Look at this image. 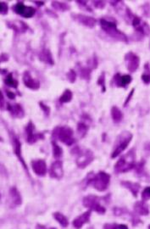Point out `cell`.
<instances>
[{"label": "cell", "instance_id": "obj_32", "mask_svg": "<svg viewBox=\"0 0 150 229\" xmlns=\"http://www.w3.org/2000/svg\"><path fill=\"white\" fill-rule=\"evenodd\" d=\"M67 77L69 79V81L70 82H74L76 81V77H77V74L76 71L74 70H70L69 72L67 73Z\"/></svg>", "mask_w": 150, "mask_h": 229}, {"label": "cell", "instance_id": "obj_10", "mask_svg": "<svg viewBox=\"0 0 150 229\" xmlns=\"http://www.w3.org/2000/svg\"><path fill=\"white\" fill-rule=\"evenodd\" d=\"M32 167L33 172L37 176H44L47 173V165L43 160H36L32 162Z\"/></svg>", "mask_w": 150, "mask_h": 229}, {"label": "cell", "instance_id": "obj_44", "mask_svg": "<svg viewBox=\"0 0 150 229\" xmlns=\"http://www.w3.org/2000/svg\"><path fill=\"white\" fill-rule=\"evenodd\" d=\"M90 229H93V228H90Z\"/></svg>", "mask_w": 150, "mask_h": 229}, {"label": "cell", "instance_id": "obj_20", "mask_svg": "<svg viewBox=\"0 0 150 229\" xmlns=\"http://www.w3.org/2000/svg\"><path fill=\"white\" fill-rule=\"evenodd\" d=\"M40 59L41 60L44 61L45 63L49 64V65H53V60L52 54L50 53V51L48 49H43L40 53Z\"/></svg>", "mask_w": 150, "mask_h": 229}, {"label": "cell", "instance_id": "obj_7", "mask_svg": "<svg viewBox=\"0 0 150 229\" xmlns=\"http://www.w3.org/2000/svg\"><path fill=\"white\" fill-rule=\"evenodd\" d=\"M76 153L78 155L77 158V166L81 169H84L87 167L94 159V153L89 149L81 151L80 149H77V151Z\"/></svg>", "mask_w": 150, "mask_h": 229}, {"label": "cell", "instance_id": "obj_38", "mask_svg": "<svg viewBox=\"0 0 150 229\" xmlns=\"http://www.w3.org/2000/svg\"><path fill=\"white\" fill-rule=\"evenodd\" d=\"M118 224H105L104 226V229H118Z\"/></svg>", "mask_w": 150, "mask_h": 229}, {"label": "cell", "instance_id": "obj_36", "mask_svg": "<svg viewBox=\"0 0 150 229\" xmlns=\"http://www.w3.org/2000/svg\"><path fill=\"white\" fill-rule=\"evenodd\" d=\"M40 105H41V108L43 109V111H44L45 114H47V115L49 114V112H50V109H49V107L47 106V105H45L43 103H40Z\"/></svg>", "mask_w": 150, "mask_h": 229}, {"label": "cell", "instance_id": "obj_37", "mask_svg": "<svg viewBox=\"0 0 150 229\" xmlns=\"http://www.w3.org/2000/svg\"><path fill=\"white\" fill-rule=\"evenodd\" d=\"M142 79L145 84H148L150 82V77H149V75H148V73L143 74V75L142 76Z\"/></svg>", "mask_w": 150, "mask_h": 229}, {"label": "cell", "instance_id": "obj_2", "mask_svg": "<svg viewBox=\"0 0 150 229\" xmlns=\"http://www.w3.org/2000/svg\"><path fill=\"white\" fill-rule=\"evenodd\" d=\"M110 176L104 172H99L94 176H90L87 184L94 187L99 192L105 191L110 185Z\"/></svg>", "mask_w": 150, "mask_h": 229}, {"label": "cell", "instance_id": "obj_8", "mask_svg": "<svg viewBox=\"0 0 150 229\" xmlns=\"http://www.w3.org/2000/svg\"><path fill=\"white\" fill-rule=\"evenodd\" d=\"M125 60H126L127 70L130 72L133 73L138 69V66H139V64H140V60H139V57L137 54H135L132 52H129V53L126 54Z\"/></svg>", "mask_w": 150, "mask_h": 229}, {"label": "cell", "instance_id": "obj_16", "mask_svg": "<svg viewBox=\"0 0 150 229\" xmlns=\"http://www.w3.org/2000/svg\"><path fill=\"white\" fill-rule=\"evenodd\" d=\"M134 209H135L136 212L139 215H142V216H147L149 213L148 207L144 202H140V201L137 202L134 205Z\"/></svg>", "mask_w": 150, "mask_h": 229}, {"label": "cell", "instance_id": "obj_5", "mask_svg": "<svg viewBox=\"0 0 150 229\" xmlns=\"http://www.w3.org/2000/svg\"><path fill=\"white\" fill-rule=\"evenodd\" d=\"M102 29L107 34H109L110 37H114L115 39H118L120 41H126V37L124 33H122L121 31H119L116 26V24L112 21H109L105 19H101L100 21Z\"/></svg>", "mask_w": 150, "mask_h": 229}, {"label": "cell", "instance_id": "obj_26", "mask_svg": "<svg viewBox=\"0 0 150 229\" xmlns=\"http://www.w3.org/2000/svg\"><path fill=\"white\" fill-rule=\"evenodd\" d=\"M52 145H53V156L55 157V158H60L62 156V154H63V150H62V149H61L58 144L56 143V142H54L53 141V143H52Z\"/></svg>", "mask_w": 150, "mask_h": 229}, {"label": "cell", "instance_id": "obj_3", "mask_svg": "<svg viewBox=\"0 0 150 229\" xmlns=\"http://www.w3.org/2000/svg\"><path fill=\"white\" fill-rule=\"evenodd\" d=\"M132 138V134L130 132L125 131L121 132L116 139L114 145V150L112 152L111 158H116L118 156H120L122 152L126 149L127 146L129 145Z\"/></svg>", "mask_w": 150, "mask_h": 229}, {"label": "cell", "instance_id": "obj_19", "mask_svg": "<svg viewBox=\"0 0 150 229\" xmlns=\"http://www.w3.org/2000/svg\"><path fill=\"white\" fill-rule=\"evenodd\" d=\"M121 185L124 186V187H126V188H128L134 196H137V194L138 193V191H139V188H140V185L139 184L131 183V182H123V183H121Z\"/></svg>", "mask_w": 150, "mask_h": 229}, {"label": "cell", "instance_id": "obj_6", "mask_svg": "<svg viewBox=\"0 0 150 229\" xmlns=\"http://www.w3.org/2000/svg\"><path fill=\"white\" fill-rule=\"evenodd\" d=\"M83 205L89 208L92 210L96 211L98 214H104L105 213V208L101 205L100 204V200L99 198L94 195H89V196L85 197L83 199V202H82Z\"/></svg>", "mask_w": 150, "mask_h": 229}, {"label": "cell", "instance_id": "obj_28", "mask_svg": "<svg viewBox=\"0 0 150 229\" xmlns=\"http://www.w3.org/2000/svg\"><path fill=\"white\" fill-rule=\"evenodd\" d=\"M88 127L87 126H86L84 123H79L77 126V131L79 132V134L81 137H84L86 135V133L87 132Z\"/></svg>", "mask_w": 150, "mask_h": 229}, {"label": "cell", "instance_id": "obj_25", "mask_svg": "<svg viewBox=\"0 0 150 229\" xmlns=\"http://www.w3.org/2000/svg\"><path fill=\"white\" fill-rule=\"evenodd\" d=\"M4 82L6 85H8L9 87H17L18 86V82H17L15 79L13 78L12 74H9L8 76L6 77V78L4 79Z\"/></svg>", "mask_w": 150, "mask_h": 229}, {"label": "cell", "instance_id": "obj_24", "mask_svg": "<svg viewBox=\"0 0 150 229\" xmlns=\"http://www.w3.org/2000/svg\"><path fill=\"white\" fill-rule=\"evenodd\" d=\"M72 97H73L72 92L70 89H66L60 98V102L61 104H66V103L70 102L71 99H72Z\"/></svg>", "mask_w": 150, "mask_h": 229}, {"label": "cell", "instance_id": "obj_14", "mask_svg": "<svg viewBox=\"0 0 150 229\" xmlns=\"http://www.w3.org/2000/svg\"><path fill=\"white\" fill-rule=\"evenodd\" d=\"M114 82H115V85L118 87H125L131 82V77L129 75H124L121 76L120 74H116L114 77Z\"/></svg>", "mask_w": 150, "mask_h": 229}, {"label": "cell", "instance_id": "obj_41", "mask_svg": "<svg viewBox=\"0 0 150 229\" xmlns=\"http://www.w3.org/2000/svg\"><path fill=\"white\" fill-rule=\"evenodd\" d=\"M3 104H4V96L0 91V107L3 106Z\"/></svg>", "mask_w": 150, "mask_h": 229}, {"label": "cell", "instance_id": "obj_23", "mask_svg": "<svg viewBox=\"0 0 150 229\" xmlns=\"http://www.w3.org/2000/svg\"><path fill=\"white\" fill-rule=\"evenodd\" d=\"M12 142H13V146H14V151L15 153L16 154V156L20 158V160H21V162L23 163L24 165V166L26 167V165H25L24 161L23 160L21 159V156H20V141L18 140L16 137H13L12 138Z\"/></svg>", "mask_w": 150, "mask_h": 229}, {"label": "cell", "instance_id": "obj_39", "mask_svg": "<svg viewBox=\"0 0 150 229\" xmlns=\"http://www.w3.org/2000/svg\"><path fill=\"white\" fill-rule=\"evenodd\" d=\"M134 91H135V89H134V88H133V89H131V91L130 94H129V95H128V97L126 98V102H125V104H124V106H126V104H128V102L130 101L131 98V97H132V95H133Z\"/></svg>", "mask_w": 150, "mask_h": 229}, {"label": "cell", "instance_id": "obj_40", "mask_svg": "<svg viewBox=\"0 0 150 229\" xmlns=\"http://www.w3.org/2000/svg\"><path fill=\"white\" fill-rule=\"evenodd\" d=\"M7 96L9 98H11V99L15 98V94H14V93H11V92H9V91H7Z\"/></svg>", "mask_w": 150, "mask_h": 229}, {"label": "cell", "instance_id": "obj_27", "mask_svg": "<svg viewBox=\"0 0 150 229\" xmlns=\"http://www.w3.org/2000/svg\"><path fill=\"white\" fill-rule=\"evenodd\" d=\"M26 6H25V4H23V3L19 2V3H17V4L14 6V10L15 11L16 14L22 15H23V13H24L25 9H26Z\"/></svg>", "mask_w": 150, "mask_h": 229}, {"label": "cell", "instance_id": "obj_29", "mask_svg": "<svg viewBox=\"0 0 150 229\" xmlns=\"http://www.w3.org/2000/svg\"><path fill=\"white\" fill-rule=\"evenodd\" d=\"M36 12L35 9L32 8V7H26V9H25L24 13L22 15V16L25 17V18H31L34 15V14Z\"/></svg>", "mask_w": 150, "mask_h": 229}, {"label": "cell", "instance_id": "obj_31", "mask_svg": "<svg viewBox=\"0 0 150 229\" xmlns=\"http://www.w3.org/2000/svg\"><path fill=\"white\" fill-rule=\"evenodd\" d=\"M142 198L143 201H148L149 200L150 198V193H149V188L147 187V188H144L143 192L142 193Z\"/></svg>", "mask_w": 150, "mask_h": 229}, {"label": "cell", "instance_id": "obj_13", "mask_svg": "<svg viewBox=\"0 0 150 229\" xmlns=\"http://www.w3.org/2000/svg\"><path fill=\"white\" fill-rule=\"evenodd\" d=\"M75 20L78 21L79 23H81V25L87 26V27H91V28L94 27L96 24V20L94 18L83 15H76Z\"/></svg>", "mask_w": 150, "mask_h": 229}, {"label": "cell", "instance_id": "obj_33", "mask_svg": "<svg viewBox=\"0 0 150 229\" xmlns=\"http://www.w3.org/2000/svg\"><path fill=\"white\" fill-rule=\"evenodd\" d=\"M53 4H55V5H53V6L54 7V8L56 9H60V10H62V11H65V10H66V9H65L64 7L69 9V7H67L65 4H61V3H59V2H53Z\"/></svg>", "mask_w": 150, "mask_h": 229}, {"label": "cell", "instance_id": "obj_30", "mask_svg": "<svg viewBox=\"0 0 150 229\" xmlns=\"http://www.w3.org/2000/svg\"><path fill=\"white\" fill-rule=\"evenodd\" d=\"M97 84L101 86L102 91H103V92H105V76H104V73L102 74L101 76H100V77L98 78Z\"/></svg>", "mask_w": 150, "mask_h": 229}, {"label": "cell", "instance_id": "obj_9", "mask_svg": "<svg viewBox=\"0 0 150 229\" xmlns=\"http://www.w3.org/2000/svg\"><path fill=\"white\" fill-rule=\"evenodd\" d=\"M50 176L56 179H60L63 176V164L60 160H57L53 162L49 169Z\"/></svg>", "mask_w": 150, "mask_h": 229}, {"label": "cell", "instance_id": "obj_21", "mask_svg": "<svg viewBox=\"0 0 150 229\" xmlns=\"http://www.w3.org/2000/svg\"><path fill=\"white\" fill-rule=\"evenodd\" d=\"M111 116L115 123L121 122L123 118V114L121 110L116 106H113L111 109Z\"/></svg>", "mask_w": 150, "mask_h": 229}, {"label": "cell", "instance_id": "obj_17", "mask_svg": "<svg viewBox=\"0 0 150 229\" xmlns=\"http://www.w3.org/2000/svg\"><path fill=\"white\" fill-rule=\"evenodd\" d=\"M9 197H10L11 202H12L13 205H15V206L21 204V197H20V193L17 191V189L15 188H13L10 189V191H9Z\"/></svg>", "mask_w": 150, "mask_h": 229}, {"label": "cell", "instance_id": "obj_1", "mask_svg": "<svg viewBox=\"0 0 150 229\" xmlns=\"http://www.w3.org/2000/svg\"><path fill=\"white\" fill-rule=\"evenodd\" d=\"M136 166V155L135 151L131 149L125 156H123L114 165V172L117 173L129 172Z\"/></svg>", "mask_w": 150, "mask_h": 229}, {"label": "cell", "instance_id": "obj_12", "mask_svg": "<svg viewBox=\"0 0 150 229\" xmlns=\"http://www.w3.org/2000/svg\"><path fill=\"white\" fill-rule=\"evenodd\" d=\"M23 82H24V84L26 86L31 88V89H33V90H37L40 87V83L37 80H35L32 77L31 74L29 72H25V74L23 75Z\"/></svg>", "mask_w": 150, "mask_h": 229}, {"label": "cell", "instance_id": "obj_35", "mask_svg": "<svg viewBox=\"0 0 150 229\" xmlns=\"http://www.w3.org/2000/svg\"><path fill=\"white\" fill-rule=\"evenodd\" d=\"M8 12V5L5 3H0V14L5 15Z\"/></svg>", "mask_w": 150, "mask_h": 229}, {"label": "cell", "instance_id": "obj_22", "mask_svg": "<svg viewBox=\"0 0 150 229\" xmlns=\"http://www.w3.org/2000/svg\"><path fill=\"white\" fill-rule=\"evenodd\" d=\"M53 217L60 223V225L62 226L63 227H66L67 226L69 225V221L63 214H61L60 212H55L53 214Z\"/></svg>", "mask_w": 150, "mask_h": 229}, {"label": "cell", "instance_id": "obj_18", "mask_svg": "<svg viewBox=\"0 0 150 229\" xmlns=\"http://www.w3.org/2000/svg\"><path fill=\"white\" fill-rule=\"evenodd\" d=\"M9 108L8 110L10 111V113L15 116V117H18V118H20V117H23L24 116V111L22 110V108L20 106V104H15V105H8Z\"/></svg>", "mask_w": 150, "mask_h": 229}, {"label": "cell", "instance_id": "obj_15", "mask_svg": "<svg viewBox=\"0 0 150 229\" xmlns=\"http://www.w3.org/2000/svg\"><path fill=\"white\" fill-rule=\"evenodd\" d=\"M26 132H27V142L30 143H35L37 142V139L43 138V135H40V133H34V126L32 123L30 122L29 125L26 127Z\"/></svg>", "mask_w": 150, "mask_h": 229}, {"label": "cell", "instance_id": "obj_43", "mask_svg": "<svg viewBox=\"0 0 150 229\" xmlns=\"http://www.w3.org/2000/svg\"><path fill=\"white\" fill-rule=\"evenodd\" d=\"M49 229H56V228H53V227H52V228H49Z\"/></svg>", "mask_w": 150, "mask_h": 229}, {"label": "cell", "instance_id": "obj_4", "mask_svg": "<svg viewBox=\"0 0 150 229\" xmlns=\"http://www.w3.org/2000/svg\"><path fill=\"white\" fill-rule=\"evenodd\" d=\"M53 137L60 140L63 143L67 146H70L75 143L74 132L72 129L69 127H56L53 132Z\"/></svg>", "mask_w": 150, "mask_h": 229}, {"label": "cell", "instance_id": "obj_34", "mask_svg": "<svg viewBox=\"0 0 150 229\" xmlns=\"http://www.w3.org/2000/svg\"><path fill=\"white\" fill-rule=\"evenodd\" d=\"M90 72H91V70L90 69H87V68H82L81 73V77L85 78V79H88L90 76Z\"/></svg>", "mask_w": 150, "mask_h": 229}, {"label": "cell", "instance_id": "obj_42", "mask_svg": "<svg viewBox=\"0 0 150 229\" xmlns=\"http://www.w3.org/2000/svg\"><path fill=\"white\" fill-rule=\"evenodd\" d=\"M118 229H128V227L126 225H119Z\"/></svg>", "mask_w": 150, "mask_h": 229}, {"label": "cell", "instance_id": "obj_11", "mask_svg": "<svg viewBox=\"0 0 150 229\" xmlns=\"http://www.w3.org/2000/svg\"><path fill=\"white\" fill-rule=\"evenodd\" d=\"M90 217H91V210L86 211L74 220L73 226L77 229H80L81 227H83L86 223H87L90 221Z\"/></svg>", "mask_w": 150, "mask_h": 229}, {"label": "cell", "instance_id": "obj_45", "mask_svg": "<svg viewBox=\"0 0 150 229\" xmlns=\"http://www.w3.org/2000/svg\"><path fill=\"white\" fill-rule=\"evenodd\" d=\"M0 140H1V138H0Z\"/></svg>", "mask_w": 150, "mask_h": 229}]
</instances>
